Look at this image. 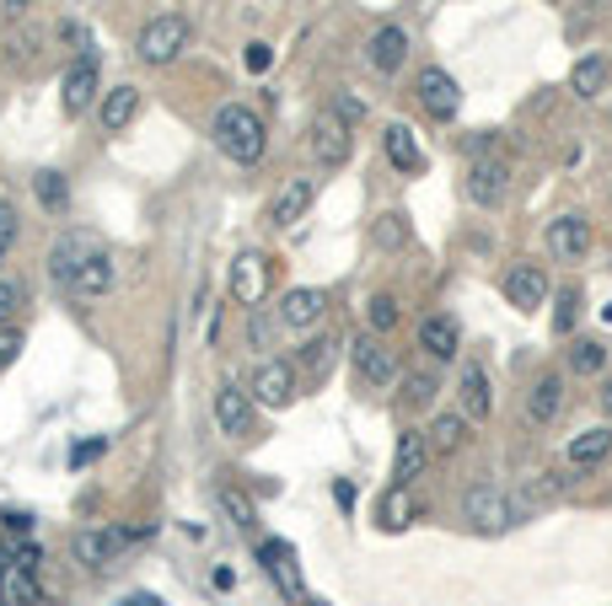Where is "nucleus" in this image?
I'll list each match as a JSON object with an SVG mask.
<instances>
[{"label":"nucleus","instance_id":"49","mask_svg":"<svg viewBox=\"0 0 612 606\" xmlns=\"http://www.w3.org/2000/svg\"><path fill=\"white\" fill-rule=\"evenodd\" d=\"M28 6H32V0H6V11H11V17H22Z\"/></svg>","mask_w":612,"mask_h":606},{"label":"nucleus","instance_id":"18","mask_svg":"<svg viewBox=\"0 0 612 606\" xmlns=\"http://www.w3.org/2000/svg\"><path fill=\"white\" fill-rule=\"evenodd\" d=\"M97 252H102V242H97L92 231H70V237H60V242L49 247V274L60 285H70V274L81 269V264H92Z\"/></svg>","mask_w":612,"mask_h":606},{"label":"nucleus","instance_id":"41","mask_svg":"<svg viewBox=\"0 0 612 606\" xmlns=\"http://www.w3.org/2000/svg\"><path fill=\"white\" fill-rule=\"evenodd\" d=\"M22 355V328H0V370H11Z\"/></svg>","mask_w":612,"mask_h":606},{"label":"nucleus","instance_id":"8","mask_svg":"<svg viewBox=\"0 0 612 606\" xmlns=\"http://www.w3.org/2000/svg\"><path fill=\"white\" fill-rule=\"evenodd\" d=\"M323 311H328V290H317V285H296V290L279 296L275 322L285 328V334H306V328L323 322Z\"/></svg>","mask_w":612,"mask_h":606},{"label":"nucleus","instance_id":"25","mask_svg":"<svg viewBox=\"0 0 612 606\" xmlns=\"http://www.w3.org/2000/svg\"><path fill=\"white\" fill-rule=\"evenodd\" d=\"M113 279H119L113 258H108V252H97L92 264H81V269L70 274V285H65V290H70L76 301H102V296L113 290Z\"/></svg>","mask_w":612,"mask_h":606},{"label":"nucleus","instance_id":"14","mask_svg":"<svg viewBox=\"0 0 612 606\" xmlns=\"http://www.w3.org/2000/svg\"><path fill=\"white\" fill-rule=\"evenodd\" d=\"M253 403L264 408H290L296 403V365L290 360H264L253 370Z\"/></svg>","mask_w":612,"mask_h":606},{"label":"nucleus","instance_id":"2","mask_svg":"<svg viewBox=\"0 0 612 606\" xmlns=\"http://www.w3.org/2000/svg\"><path fill=\"white\" fill-rule=\"evenodd\" d=\"M146 532H151V526H81V532L70 537V553H76V564H87V569H108L124 547H135Z\"/></svg>","mask_w":612,"mask_h":606},{"label":"nucleus","instance_id":"30","mask_svg":"<svg viewBox=\"0 0 612 606\" xmlns=\"http://www.w3.org/2000/svg\"><path fill=\"white\" fill-rule=\"evenodd\" d=\"M32 193H38V205H43L49 215H65V210H70V188H65V178L55 172V167L32 172Z\"/></svg>","mask_w":612,"mask_h":606},{"label":"nucleus","instance_id":"26","mask_svg":"<svg viewBox=\"0 0 612 606\" xmlns=\"http://www.w3.org/2000/svg\"><path fill=\"white\" fill-rule=\"evenodd\" d=\"M457 344H462L457 317H446V311H430L425 322H419V349H425L430 360H457Z\"/></svg>","mask_w":612,"mask_h":606},{"label":"nucleus","instance_id":"6","mask_svg":"<svg viewBox=\"0 0 612 606\" xmlns=\"http://www.w3.org/2000/svg\"><path fill=\"white\" fill-rule=\"evenodd\" d=\"M258 564H264V575H269L279 590L290 596V606H317L312 596H306L302 564H296V547H290V543H279V537H264V543H258Z\"/></svg>","mask_w":612,"mask_h":606},{"label":"nucleus","instance_id":"45","mask_svg":"<svg viewBox=\"0 0 612 606\" xmlns=\"http://www.w3.org/2000/svg\"><path fill=\"white\" fill-rule=\"evenodd\" d=\"M269 64H275V49H269V43H247V70H253V76H264Z\"/></svg>","mask_w":612,"mask_h":606},{"label":"nucleus","instance_id":"15","mask_svg":"<svg viewBox=\"0 0 612 606\" xmlns=\"http://www.w3.org/2000/svg\"><path fill=\"white\" fill-rule=\"evenodd\" d=\"M349 355H355L361 381H371V387H393V381H398V360H393V349H387L376 334H361Z\"/></svg>","mask_w":612,"mask_h":606},{"label":"nucleus","instance_id":"23","mask_svg":"<svg viewBox=\"0 0 612 606\" xmlns=\"http://www.w3.org/2000/svg\"><path fill=\"white\" fill-rule=\"evenodd\" d=\"M140 119V87H113L102 91V102H97V123H102V135H124L129 123Z\"/></svg>","mask_w":612,"mask_h":606},{"label":"nucleus","instance_id":"37","mask_svg":"<svg viewBox=\"0 0 612 606\" xmlns=\"http://www.w3.org/2000/svg\"><path fill=\"white\" fill-rule=\"evenodd\" d=\"M366 328L376 338L393 334V328H398V301H393V296H371L366 301Z\"/></svg>","mask_w":612,"mask_h":606},{"label":"nucleus","instance_id":"9","mask_svg":"<svg viewBox=\"0 0 612 606\" xmlns=\"http://www.w3.org/2000/svg\"><path fill=\"white\" fill-rule=\"evenodd\" d=\"M500 290H505V301L516 306V311H543V301L553 296L543 264H511L505 279H500Z\"/></svg>","mask_w":612,"mask_h":606},{"label":"nucleus","instance_id":"24","mask_svg":"<svg viewBox=\"0 0 612 606\" xmlns=\"http://www.w3.org/2000/svg\"><path fill=\"white\" fill-rule=\"evenodd\" d=\"M612 456V425H591L581 429V435H570V446H564V461L575 467V473H591V467H602Z\"/></svg>","mask_w":612,"mask_h":606},{"label":"nucleus","instance_id":"22","mask_svg":"<svg viewBox=\"0 0 612 606\" xmlns=\"http://www.w3.org/2000/svg\"><path fill=\"white\" fill-rule=\"evenodd\" d=\"M430 435L425 429H403L398 435V451H393V484L398 488H408L414 484V478H419V473H425L430 467Z\"/></svg>","mask_w":612,"mask_h":606},{"label":"nucleus","instance_id":"21","mask_svg":"<svg viewBox=\"0 0 612 606\" xmlns=\"http://www.w3.org/2000/svg\"><path fill=\"white\" fill-rule=\"evenodd\" d=\"M559 408H564V376H559V370H543V376L532 381V393H526V425L532 429L553 425Z\"/></svg>","mask_w":612,"mask_h":606},{"label":"nucleus","instance_id":"29","mask_svg":"<svg viewBox=\"0 0 612 606\" xmlns=\"http://www.w3.org/2000/svg\"><path fill=\"white\" fill-rule=\"evenodd\" d=\"M425 435H430V451H435V456H452V451H462V446H467L473 419H467L462 408H452V414H441V419H435Z\"/></svg>","mask_w":612,"mask_h":606},{"label":"nucleus","instance_id":"35","mask_svg":"<svg viewBox=\"0 0 612 606\" xmlns=\"http://www.w3.org/2000/svg\"><path fill=\"white\" fill-rule=\"evenodd\" d=\"M602 365H608V349L596 338H575L570 344V370L575 376H602Z\"/></svg>","mask_w":612,"mask_h":606},{"label":"nucleus","instance_id":"33","mask_svg":"<svg viewBox=\"0 0 612 606\" xmlns=\"http://www.w3.org/2000/svg\"><path fill=\"white\" fill-rule=\"evenodd\" d=\"M215 499H220V510L231 516V526H237V532H253V526H258V510H253V499H247L243 488L220 484V488H215Z\"/></svg>","mask_w":612,"mask_h":606},{"label":"nucleus","instance_id":"3","mask_svg":"<svg viewBox=\"0 0 612 606\" xmlns=\"http://www.w3.org/2000/svg\"><path fill=\"white\" fill-rule=\"evenodd\" d=\"M188 38H194V28H188V17H178V11H161V17H151L146 28H140V38H135V54H140V64H172L178 54L188 49Z\"/></svg>","mask_w":612,"mask_h":606},{"label":"nucleus","instance_id":"44","mask_svg":"<svg viewBox=\"0 0 612 606\" xmlns=\"http://www.w3.org/2000/svg\"><path fill=\"white\" fill-rule=\"evenodd\" d=\"M102 451H108V435H97V440H87V446H76V451H70V467H87V461H97Z\"/></svg>","mask_w":612,"mask_h":606},{"label":"nucleus","instance_id":"12","mask_svg":"<svg viewBox=\"0 0 612 606\" xmlns=\"http://www.w3.org/2000/svg\"><path fill=\"white\" fill-rule=\"evenodd\" d=\"M269 296V258L264 252H237L231 258V301H243L247 311H258Z\"/></svg>","mask_w":612,"mask_h":606},{"label":"nucleus","instance_id":"5","mask_svg":"<svg viewBox=\"0 0 612 606\" xmlns=\"http://www.w3.org/2000/svg\"><path fill=\"white\" fill-rule=\"evenodd\" d=\"M92 102H102V60L87 49V54H76L70 70L60 76V108L76 119V113H87Z\"/></svg>","mask_w":612,"mask_h":606},{"label":"nucleus","instance_id":"42","mask_svg":"<svg viewBox=\"0 0 612 606\" xmlns=\"http://www.w3.org/2000/svg\"><path fill=\"white\" fill-rule=\"evenodd\" d=\"M328 108H334L338 119H349V123H355V119H366V102H361V97H349V91H338V97L328 102Z\"/></svg>","mask_w":612,"mask_h":606},{"label":"nucleus","instance_id":"13","mask_svg":"<svg viewBox=\"0 0 612 606\" xmlns=\"http://www.w3.org/2000/svg\"><path fill=\"white\" fill-rule=\"evenodd\" d=\"M457 408L473 419V425H484L494 414V387H490V370L478 360H462L457 365Z\"/></svg>","mask_w":612,"mask_h":606},{"label":"nucleus","instance_id":"16","mask_svg":"<svg viewBox=\"0 0 612 606\" xmlns=\"http://www.w3.org/2000/svg\"><path fill=\"white\" fill-rule=\"evenodd\" d=\"M549 252L559 264H585V252H591V226H585V215H559V220H549Z\"/></svg>","mask_w":612,"mask_h":606},{"label":"nucleus","instance_id":"1","mask_svg":"<svg viewBox=\"0 0 612 606\" xmlns=\"http://www.w3.org/2000/svg\"><path fill=\"white\" fill-rule=\"evenodd\" d=\"M210 140L226 161L253 167V161H264L269 129H264V119H258V108H247V102H220L215 119H210Z\"/></svg>","mask_w":612,"mask_h":606},{"label":"nucleus","instance_id":"17","mask_svg":"<svg viewBox=\"0 0 612 606\" xmlns=\"http://www.w3.org/2000/svg\"><path fill=\"white\" fill-rule=\"evenodd\" d=\"M38 602H43L38 569L17 564L11 553H0V606H38Z\"/></svg>","mask_w":612,"mask_h":606},{"label":"nucleus","instance_id":"11","mask_svg":"<svg viewBox=\"0 0 612 606\" xmlns=\"http://www.w3.org/2000/svg\"><path fill=\"white\" fill-rule=\"evenodd\" d=\"M505 188H511L505 156H473V167H467V199H473L478 210H500Z\"/></svg>","mask_w":612,"mask_h":606},{"label":"nucleus","instance_id":"40","mask_svg":"<svg viewBox=\"0 0 612 606\" xmlns=\"http://www.w3.org/2000/svg\"><path fill=\"white\" fill-rule=\"evenodd\" d=\"M581 317V296L575 290H559V311H553V334H570Z\"/></svg>","mask_w":612,"mask_h":606},{"label":"nucleus","instance_id":"27","mask_svg":"<svg viewBox=\"0 0 612 606\" xmlns=\"http://www.w3.org/2000/svg\"><path fill=\"white\" fill-rule=\"evenodd\" d=\"M382 151H387V161L398 167L403 178H419V172H425V151H419V140H414V129H408V123H387Z\"/></svg>","mask_w":612,"mask_h":606},{"label":"nucleus","instance_id":"36","mask_svg":"<svg viewBox=\"0 0 612 606\" xmlns=\"http://www.w3.org/2000/svg\"><path fill=\"white\" fill-rule=\"evenodd\" d=\"M435 393H441V376H435V370H408V376H403V397H408L414 408H430Z\"/></svg>","mask_w":612,"mask_h":606},{"label":"nucleus","instance_id":"32","mask_svg":"<svg viewBox=\"0 0 612 606\" xmlns=\"http://www.w3.org/2000/svg\"><path fill=\"white\" fill-rule=\"evenodd\" d=\"M602 87H608V60H602V54H585V60L570 70V91H575V97H596Z\"/></svg>","mask_w":612,"mask_h":606},{"label":"nucleus","instance_id":"34","mask_svg":"<svg viewBox=\"0 0 612 606\" xmlns=\"http://www.w3.org/2000/svg\"><path fill=\"white\" fill-rule=\"evenodd\" d=\"M371 242L382 247V252H398V247L408 242V220H403L398 210L376 215V226H371Z\"/></svg>","mask_w":612,"mask_h":606},{"label":"nucleus","instance_id":"31","mask_svg":"<svg viewBox=\"0 0 612 606\" xmlns=\"http://www.w3.org/2000/svg\"><path fill=\"white\" fill-rule=\"evenodd\" d=\"M376 520H382V532H403L408 520H414V505H408V488H387L382 494V505H376Z\"/></svg>","mask_w":612,"mask_h":606},{"label":"nucleus","instance_id":"47","mask_svg":"<svg viewBox=\"0 0 612 606\" xmlns=\"http://www.w3.org/2000/svg\"><path fill=\"white\" fill-rule=\"evenodd\" d=\"M210 585H215V590H231V585H237V569H226V564L210 569Z\"/></svg>","mask_w":612,"mask_h":606},{"label":"nucleus","instance_id":"28","mask_svg":"<svg viewBox=\"0 0 612 606\" xmlns=\"http://www.w3.org/2000/svg\"><path fill=\"white\" fill-rule=\"evenodd\" d=\"M312 199H317V182H312V178H290V182H285V188L275 193V205H269V220H275L279 231H285V226H296V220L312 210Z\"/></svg>","mask_w":612,"mask_h":606},{"label":"nucleus","instance_id":"43","mask_svg":"<svg viewBox=\"0 0 612 606\" xmlns=\"http://www.w3.org/2000/svg\"><path fill=\"white\" fill-rule=\"evenodd\" d=\"M17 301H22V285H6V279H0V328H11V311H17Z\"/></svg>","mask_w":612,"mask_h":606},{"label":"nucleus","instance_id":"39","mask_svg":"<svg viewBox=\"0 0 612 606\" xmlns=\"http://www.w3.org/2000/svg\"><path fill=\"white\" fill-rule=\"evenodd\" d=\"M17 231H22V220H17V205H11V199H0V264H6V252L17 247Z\"/></svg>","mask_w":612,"mask_h":606},{"label":"nucleus","instance_id":"19","mask_svg":"<svg viewBox=\"0 0 612 606\" xmlns=\"http://www.w3.org/2000/svg\"><path fill=\"white\" fill-rule=\"evenodd\" d=\"M215 425H220V435H231V440H243L247 425H253V397L237 381H220L215 387Z\"/></svg>","mask_w":612,"mask_h":606},{"label":"nucleus","instance_id":"20","mask_svg":"<svg viewBox=\"0 0 612 606\" xmlns=\"http://www.w3.org/2000/svg\"><path fill=\"white\" fill-rule=\"evenodd\" d=\"M403 60H408V32L393 28V22L371 32V43H366V64L376 70V76H398Z\"/></svg>","mask_w":612,"mask_h":606},{"label":"nucleus","instance_id":"46","mask_svg":"<svg viewBox=\"0 0 612 606\" xmlns=\"http://www.w3.org/2000/svg\"><path fill=\"white\" fill-rule=\"evenodd\" d=\"M247 334H253V349H269V344H275V328H269L264 317H253V322H247Z\"/></svg>","mask_w":612,"mask_h":606},{"label":"nucleus","instance_id":"38","mask_svg":"<svg viewBox=\"0 0 612 606\" xmlns=\"http://www.w3.org/2000/svg\"><path fill=\"white\" fill-rule=\"evenodd\" d=\"M328 365H334V338H312L302 349V370L306 376H328Z\"/></svg>","mask_w":612,"mask_h":606},{"label":"nucleus","instance_id":"48","mask_svg":"<svg viewBox=\"0 0 612 606\" xmlns=\"http://www.w3.org/2000/svg\"><path fill=\"white\" fill-rule=\"evenodd\" d=\"M596 403H602V408H608V414H612V376H608V381H602V393H596Z\"/></svg>","mask_w":612,"mask_h":606},{"label":"nucleus","instance_id":"7","mask_svg":"<svg viewBox=\"0 0 612 606\" xmlns=\"http://www.w3.org/2000/svg\"><path fill=\"white\" fill-rule=\"evenodd\" d=\"M306 146H312V156H317L323 167H344V161H349V151H355L349 119H338L334 108H323V113L312 119V135H306Z\"/></svg>","mask_w":612,"mask_h":606},{"label":"nucleus","instance_id":"4","mask_svg":"<svg viewBox=\"0 0 612 606\" xmlns=\"http://www.w3.org/2000/svg\"><path fill=\"white\" fill-rule=\"evenodd\" d=\"M462 516L473 520L478 532H505V526H516V499H511V488L500 484H473L462 494Z\"/></svg>","mask_w":612,"mask_h":606},{"label":"nucleus","instance_id":"10","mask_svg":"<svg viewBox=\"0 0 612 606\" xmlns=\"http://www.w3.org/2000/svg\"><path fill=\"white\" fill-rule=\"evenodd\" d=\"M414 91H419V102H425L430 119H457L462 108V87L452 70H441V64H425L419 76H414Z\"/></svg>","mask_w":612,"mask_h":606}]
</instances>
